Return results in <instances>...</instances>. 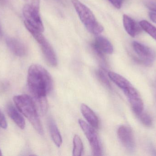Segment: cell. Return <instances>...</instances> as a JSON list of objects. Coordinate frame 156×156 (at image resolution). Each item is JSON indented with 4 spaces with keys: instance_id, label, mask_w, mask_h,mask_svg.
<instances>
[{
    "instance_id": "cell-1",
    "label": "cell",
    "mask_w": 156,
    "mask_h": 156,
    "mask_svg": "<svg viewBox=\"0 0 156 156\" xmlns=\"http://www.w3.org/2000/svg\"><path fill=\"white\" fill-rule=\"evenodd\" d=\"M27 83L31 93L36 103L47 100L46 96L52 90L53 80L46 69L38 64L29 67Z\"/></svg>"
},
{
    "instance_id": "cell-2",
    "label": "cell",
    "mask_w": 156,
    "mask_h": 156,
    "mask_svg": "<svg viewBox=\"0 0 156 156\" xmlns=\"http://www.w3.org/2000/svg\"><path fill=\"white\" fill-rule=\"evenodd\" d=\"M13 101L18 111L28 119L37 132L39 134H44L37 108L33 99L27 94H21L14 96Z\"/></svg>"
},
{
    "instance_id": "cell-3",
    "label": "cell",
    "mask_w": 156,
    "mask_h": 156,
    "mask_svg": "<svg viewBox=\"0 0 156 156\" xmlns=\"http://www.w3.org/2000/svg\"><path fill=\"white\" fill-rule=\"evenodd\" d=\"M72 4L80 20L89 32L99 35L104 31V27L96 20L90 9L78 0H72Z\"/></svg>"
},
{
    "instance_id": "cell-4",
    "label": "cell",
    "mask_w": 156,
    "mask_h": 156,
    "mask_svg": "<svg viewBox=\"0 0 156 156\" xmlns=\"http://www.w3.org/2000/svg\"><path fill=\"white\" fill-rule=\"evenodd\" d=\"M23 13L25 21L40 32H44V27L40 16V6L26 5L23 8Z\"/></svg>"
},
{
    "instance_id": "cell-5",
    "label": "cell",
    "mask_w": 156,
    "mask_h": 156,
    "mask_svg": "<svg viewBox=\"0 0 156 156\" xmlns=\"http://www.w3.org/2000/svg\"><path fill=\"white\" fill-rule=\"evenodd\" d=\"M79 123L90 143L93 155H102V149L100 141L93 127L81 119H79Z\"/></svg>"
},
{
    "instance_id": "cell-6",
    "label": "cell",
    "mask_w": 156,
    "mask_h": 156,
    "mask_svg": "<svg viewBox=\"0 0 156 156\" xmlns=\"http://www.w3.org/2000/svg\"><path fill=\"white\" fill-rule=\"evenodd\" d=\"M133 47L141 61L145 65L148 66L151 65L155 60L156 52L147 46L134 41L133 43Z\"/></svg>"
},
{
    "instance_id": "cell-7",
    "label": "cell",
    "mask_w": 156,
    "mask_h": 156,
    "mask_svg": "<svg viewBox=\"0 0 156 156\" xmlns=\"http://www.w3.org/2000/svg\"><path fill=\"white\" fill-rule=\"evenodd\" d=\"M94 52L101 58H104V54H112L114 51L112 43L106 38L98 36L92 44Z\"/></svg>"
},
{
    "instance_id": "cell-8",
    "label": "cell",
    "mask_w": 156,
    "mask_h": 156,
    "mask_svg": "<svg viewBox=\"0 0 156 156\" xmlns=\"http://www.w3.org/2000/svg\"><path fill=\"white\" fill-rule=\"evenodd\" d=\"M117 134L120 142L130 152L135 148L134 136L132 129L126 125H122L117 131Z\"/></svg>"
},
{
    "instance_id": "cell-9",
    "label": "cell",
    "mask_w": 156,
    "mask_h": 156,
    "mask_svg": "<svg viewBox=\"0 0 156 156\" xmlns=\"http://www.w3.org/2000/svg\"><path fill=\"white\" fill-rule=\"evenodd\" d=\"M108 75L109 78L122 90L125 94L135 89L128 80L115 72L110 71L108 72Z\"/></svg>"
},
{
    "instance_id": "cell-10",
    "label": "cell",
    "mask_w": 156,
    "mask_h": 156,
    "mask_svg": "<svg viewBox=\"0 0 156 156\" xmlns=\"http://www.w3.org/2000/svg\"><path fill=\"white\" fill-rule=\"evenodd\" d=\"M6 43L10 50L17 56H24L27 53V49L24 44L16 38H7Z\"/></svg>"
},
{
    "instance_id": "cell-11",
    "label": "cell",
    "mask_w": 156,
    "mask_h": 156,
    "mask_svg": "<svg viewBox=\"0 0 156 156\" xmlns=\"http://www.w3.org/2000/svg\"><path fill=\"white\" fill-rule=\"evenodd\" d=\"M39 45L48 63L52 67H56L58 64L57 59L52 46L47 39Z\"/></svg>"
},
{
    "instance_id": "cell-12",
    "label": "cell",
    "mask_w": 156,
    "mask_h": 156,
    "mask_svg": "<svg viewBox=\"0 0 156 156\" xmlns=\"http://www.w3.org/2000/svg\"><path fill=\"white\" fill-rule=\"evenodd\" d=\"M123 24L124 27L127 34L132 37H135L141 32V27L127 15L123 16Z\"/></svg>"
},
{
    "instance_id": "cell-13",
    "label": "cell",
    "mask_w": 156,
    "mask_h": 156,
    "mask_svg": "<svg viewBox=\"0 0 156 156\" xmlns=\"http://www.w3.org/2000/svg\"><path fill=\"white\" fill-rule=\"evenodd\" d=\"M81 111L83 117L90 125L93 128L98 129L100 122L99 119L93 111L87 105L83 103L81 105Z\"/></svg>"
},
{
    "instance_id": "cell-14",
    "label": "cell",
    "mask_w": 156,
    "mask_h": 156,
    "mask_svg": "<svg viewBox=\"0 0 156 156\" xmlns=\"http://www.w3.org/2000/svg\"><path fill=\"white\" fill-rule=\"evenodd\" d=\"M47 124L53 142L58 147H60L62 144V136L53 118L49 117L48 119Z\"/></svg>"
},
{
    "instance_id": "cell-15",
    "label": "cell",
    "mask_w": 156,
    "mask_h": 156,
    "mask_svg": "<svg viewBox=\"0 0 156 156\" xmlns=\"http://www.w3.org/2000/svg\"><path fill=\"white\" fill-rule=\"evenodd\" d=\"M6 111L9 117L21 129H24L26 124L24 119L12 104L7 105Z\"/></svg>"
},
{
    "instance_id": "cell-16",
    "label": "cell",
    "mask_w": 156,
    "mask_h": 156,
    "mask_svg": "<svg viewBox=\"0 0 156 156\" xmlns=\"http://www.w3.org/2000/svg\"><path fill=\"white\" fill-rule=\"evenodd\" d=\"M73 155L74 156H80L83 153V146L82 141L78 135L75 136L73 139Z\"/></svg>"
},
{
    "instance_id": "cell-17",
    "label": "cell",
    "mask_w": 156,
    "mask_h": 156,
    "mask_svg": "<svg viewBox=\"0 0 156 156\" xmlns=\"http://www.w3.org/2000/svg\"><path fill=\"white\" fill-rule=\"evenodd\" d=\"M140 26L148 34L156 40V27L146 20H142L139 23Z\"/></svg>"
},
{
    "instance_id": "cell-18",
    "label": "cell",
    "mask_w": 156,
    "mask_h": 156,
    "mask_svg": "<svg viewBox=\"0 0 156 156\" xmlns=\"http://www.w3.org/2000/svg\"><path fill=\"white\" fill-rule=\"evenodd\" d=\"M138 117L140 119L141 122L147 127H150L152 126L153 124V121H152V118L151 116L147 113L144 112V111L138 115Z\"/></svg>"
},
{
    "instance_id": "cell-19",
    "label": "cell",
    "mask_w": 156,
    "mask_h": 156,
    "mask_svg": "<svg viewBox=\"0 0 156 156\" xmlns=\"http://www.w3.org/2000/svg\"><path fill=\"white\" fill-rule=\"evenodd\" d=\"M97 76H98L99 79L101 82L102 83H103L106 87L111 88V83H110V81H109V79L103 70L101 69L98 70V71H97Z\"/></svg>"
},
{
    "instance_id": "cell-20",
    "label": "cell",
    "mask_w": 156,
    "mask_h": 156,
    "mask_svg": "<svg viewBox=\"0 0 156 156\" xmlns=\"http://www.w3.org/2000/svg\"><path fill=\"white\" fill-rule=\"evenodd\" d=\"M0 126L3 129H6L7 127L6 119L1 110H0Z\"/></svg>"
},
{
    "instance_id": "cell-21",
    "label": "cell",
    "mask_w": 156,
    "mask_h": 156,
    "mask_svg": "<svg viewBox=\"0 0 156 156\" xmlns=\"http://www.w3.org/2000/svg\"><path fill=\"white\" fill-rule=\"evenodd\" d=\"M109 2L117 9H120L122 5L124 0H108Z\"/></svg>"
},
{
    "instance_id": "cell-22",
    "label": "cell",
    "mask_w": 156,
    "mask_h": 156,
    "mask_svg": "<svg viewBox=\"0 0 156 156\" xmlns=\"http://www.w3.org/2000/svg\"><path fill=\"white\" fill-rule=\"evenodd\" d=\"M146 6L153 12L156 13V3L154 2H146L145 3Z\"/></svg>"
},
{
    "instance_id": "cell-23",
    "label": "cell",
    "mask_w": 156,
    "mask_h": 156,
    "mask_svg": "<svg viewBox=\"0 0 156 156\" xmlns=\"http://www.w3.org/2000/svg\"><path fill=\"white\" fill-rule=\"evenodd\" d=\"M149 18L152 22L156 24V12L151 11L149 13Z\"/></svg>"
},
{
    "instance_id": "cell-24",
    "label": "cell",
    "mask_w": 156,
    "mask_h": 156,
    "mask_svg": "<svg viewBox=\"0 0 156 156\" xmlns=\"http://www.w3.org/2000/svg\"><path fill=\"white\" fill-rule=\"evenodd\" d=\"M2 155V152H1V149H0V156Z\"/></svg>"
},
{
    "instance_id": "cell-25",
    "label": "cell",
    "mask_w": 156,
    "mask_h": 156,
    "mask_svg": "<svg viewBox=\"0 0 156 156\" xmlns=\"http://www.w3.org/2000/svg\"><path fill=\"white\" fill-rule=\"evenodd\" d=\"M5 0H0V2H4Z\"/></svg>"
},
{
    "instance_id": "cell-26",
    "label": "cell",
    "mask_w": 156,
    "mask_h": 156,
    "mask_svg": "<svg viewBox=\"0 0 156 156\" xmlns=\"http://www.w3.org/2000/svg\"><path fill=\"white\" fill-rule=\"evenodd\" d=\"M1 29H0V35H1Z\"/></svg>"
}]
</instances>
